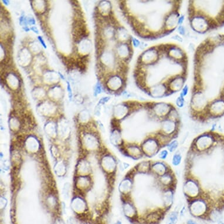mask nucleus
<instances>
[{"mask_svg":"<svg viewBox=\"0 0 224 224\" xmlns=\"http://www.w3.org/2000/svg\"><path fill=\"white\" fill-rule=\"evenodd\" d=\"M142 147L144 155L148 157H152L157 154L162 146L157 137H150L144 140L142 144Z\"/></svg>","mask_w":224,"mask_h":224,"instance_id":"obj_1","label":"nucleus"},{"mask_svg":"<svg viewBox=\"0 0 224 224\" xmlns=\"http://www.w3.org/2000/svg\"><path fill=\"white\" fill-rule=\"evenodd\" d=\"M177 122L171 119L166 120L162 122V131L165 135L169 136L174 134L176 131Z\"/></svg>","mask_w":224,"mask_h":224,"instance_id":"obj_2","label":"nucleus"},{"mask_svg":"<svg viewBox=\"0 0 224 224\" xmlns=\"http://www.w3.org/2000/svg\"><path fill=\"white\" fill-rule=\"evenodd\" d=\"M195 96H197V99L193 98L192 99V104L194 108L198 109L200 108L202 109L204 106H206L207 100L202 93H201V94L198 93L197 95H195Z\"/></svg>","mask_w":224,"mask_h":224,"instance_id":"obj_3","label":"nucleus"},{"mask_svg":"<svg viewBox=\"0 0 224 224\" xmlns=\"http://www.w3.org/2000/svg\"><path fill=\"white\" fill-rule=\"evenodd\" d=\"M153 110L159 117H162L165 114L168 115L170 113V108L168 107V105L162 103L156 104V105L153 107Z\"/></svg>","mask_w":224,"mask_h":224,"instance_id":"obj_4","label":"nucleus"},{"mask_svg":"<svg viewBox=\"0 0 224 224\" xmlns=\"http://www.w3.org/2000/svg\"><path fill=\"white\" fill-rule=\"evenodd\" d=\"M178 16V15L177 14V13H172L168 16L165 22L166 26L168 29L174 28V27L176 25Z\"/></svg>","mask_w":224,"mask_h":224,"instance_id":"obj_5","label":"nucleus"},{"mask_svg":"<svg viewBox=\"0 0 224 224\" xmlns=\"http://www.w3.org/2000/svg\"><path fill=\"white\" fill-rule=\"evenodd\" d=\"M144 60L145 61H147L149 62H153L152 59H154L157 58V53L156 50H148L147 52L144 53Z\"/></svg>","mask_w":224,"mask_h":224,"instance_id":"obj_6","label":"nucleus"},{"mask_svg":"<svg viewBox=\"0 0 224 224\" xmlns=\"http://www.w3.org/2000/svg\"><path fill=\"white\" fill-rule=\"evenodd\" d=\"M165 92V88L163 85H157V86H155L153 88V89H151V93L153 95V96L155 97H160L161 96L160 94L161 92Z\"/></svg>","mask_w":224,"mask_h":224,"instance_id":"obj_7","label":"nucleus"},{"mask_svg":"<svg viewBox=\"0 0 224 224\" xmlns=\"http://www.w3.org/2000/svg\"><path fill=\"white\" fill-rule=\"evenodd\" d=\"M182 160V156L179 153V151H178L173 156L172 164L174 166H178L180 164Z\"/></svg>","mask_w":224,"mask_h":224,"instance_id":"obj_8","label":"nucleus"},{"mask_svg":"<svg viewBox=\"0 0 224 224\" xmlns=\"http://www.w3.org/2000/svg\"><path fill=\"white\" fill-rule=\"evenodd\" d=\"M169 223L168 224H176L178 221V212L176 211H173L170 215L169 218Z\"/></svg>","mask_w":224,"mask_h":224,"instance_id":"obj_9","label":"nucleus"},{"mask_svg":"<svg viewBox=\"0 0 224 224\" xmlns=\"http://www.w3.org/2000/svg\"><path fill=\"white\" fill-rule=\"evenodd\" d=\"M178 146V142L177 140H173L171 143L167 145V148L168 150L170 152L173 153L176 150Z\"/></svg>","mask_w":224,"mask_h":224,"instance_id":"obj_10","label":"nucleus"},{"mask_svg":"<svg viewBox=\"0 0 224 224\" xmlns=\"http://www.w3.org/2000/svg\"><path fill=\"white\" fill-rule=\"evenodd\" d=\"M168 154V151L166 150H162V151H160L159 157V158L161 159L164 160V159H165L167 158Z\"/></svg>","mask_w":224,"mask_h":224,"instance_id":"obj_11","label":"nucleus"},{"mask_svg":"<svg viewBox=\"0 0 224 224\" xmlns=\"http://www.w3.org/2000/svg\"><path fill=\"white\" fill-rule=\"evenodd\" d=\"M176 103L177 106L179 108H182L183 106V105H184V99L182 97H179L177 99Z\"/></svg>","mask_w":224,"mask_h":224,"instance_id":"obj_12","label":"nucleus"},{"mask_svg":"<svg viewBox=\"0 0 224 224\" xmlns=\"http://www.w3.org/2000/svg\"><path fill=\"white\" fill-rule=\"evenodd\" d=\"M187 92H188V86H185V88L182 89V92H181V97H182L183 96H185V95L187 94Z\"/></svg>","mask_w":224,"mask_h":224,"instance_id":"obj_13","label":"nucleus"},{"mask_svg":"<svg viewBox=\"0 0 224 224\" xmlns=\"http://www.w3.org/2000/svg\"><path fill=\"white\" fill-rule=\"evenodd\" d=\"M77 66L79 67L81 70H84L85 69V65L82 61H78L77 62Z\"/></svg>","mask_w":224,"mask_h":224,"instance_id":"obj_14","label":"nucleus"},{"mask_svg":"<svg viewBox=\"0 0 224 224\" xmlns=\"http://www.w3.org/2000/svg\"><path fill=\"white\" fill-rule=\"evenodd\" d=\"M171 38L173 39H175L176 41H178L179 42H182V41H183V39L182 38V37H181L180 36L177 35H174Z\"/></svg>","mask_w":224,"mask_h":224,"instance_id":"obj_15","label":"nucleus"},{"mask_svg":"<svg viewBox=\"0 0 224 224\" xmlns=\"http://www.w3.org/2000/svg\"><path fill=\"white\" fill-rule=\"evenodd\" d=\"M178 30L179 32L180 33V34H181V35H184L185 34V29H184V28L182 26L179 27L178 28Z\"/></svg>","mask_w":224,"mask_h":224,"instance_id":"obj_16","label":"nucleus"},{"mask_svg":"<svg viewBox=\"0 0 224 224\" xmlns=\"http://www.w3.org/2000/svg\"><path fill=\"white\" fill-rule=\"evenodd\" d=\"M133 44H134V45L136 47H138V46L139 45V44H140V42H139L138 40H137L136 39L133 38Z\"/></svg>","mask_w":224,"mask_h":224,"instance_id":"obj_17","label":"nucleus"},{"mask_svg":"<svg viewBox=\"0 0 224 224\" xmlns=\"http://www.w3.org/2000/svg\"><path fill=\"white\" fill-rule=\"evenodd\" d=\"M38 39H39V41H40V42H41V43L42 44V45L44 46V47L45 48H47V47H46V45H45V43H44V41H43V39L40 37V36H39L38 37Z\"/></svg>","mask_w":224,"mask_h":224,"instance_id":"obj_18","label":"nucleus"},{"mask_svg":"<svg viewBox=\"0 0 224 224\" xmlns=\"http://www.w3.org/2000/svg\"><path fill=\"white\" fill-rule=\"evenodd\" d=\"M184 19V16H181V17L179 18V24H181V23H182Z\"/></svg>","mask_w":224,"mask_h":224,"instance_id":"obj_19","label":"nucleus"},{"mask_svg":"<svg viewBox=\"0 0 224 224\" xmlns=\"http://www.w3.org/2000/svg\"><path fill=\"white\" fill-rule=\"evenodd\" d=\"M67 88H68V90H69V92H70V97H71V96H72V92H71V89H70V85H69V83H67Z\"/></svg>","mask_w":224,"mask_h":224,"instance_id":"obj_20","label":"nucleus"},{"mask_svg":"<svg viewBox=\"0 0 224 224\" xmlns=\"http://www.w3.org/2000/svg\"><path fill=\"white\" fill-rule=\"evenodd\" d=\"M187 224H197L195 221H192V220H189V221H188V222H187Z\"/></svg>","mask_w":224,"mask_h":224,"instance_id":"obj_21","label":"nucleus"},{"mask_svg":"<svg viewBox=\"0 0 224 224\" xmlns=\"http://www.w3.org/2000/svg\"><path fill=\"white\" fill-rule=\"evenodd\" d=\"M31 30H33L34 32H35V33H38V30H35V28L34 27H32V28H31Z\"/></svg>","mask_w":224,"mask_h":224,"instance_id":"obj_22","label":"nucleus"},{"mask_svg":"<svg viewBox=\"0 0 224 224\" xmlns=\"http://www.w3.org/2000/svg\"><path fill=\"white\" fill-rule=\"evenodd\" d=\"M217 224H224V223L222 220H220L217 223Z\"/></svg>","mask_w":224,"mask_h":224,"instance_id":"obj_23","label":"nucleus"},{"mask_svg":"<svg viewBox=\"0 0 224 224\" xmlns=\"http://www.w3.org/2000/svg\"><path fill=\"white\" fill-rule=\"evenodd\" d=\"M116 224H122V223L120 222V221H117V222L116 223Z\"/></svg>","mask_w":224,"mask_h":224,"instance_id":"obj_24","label":"nucleus"},{"mask_svg":"<svg viewBox=\"0 0 224 224\" xmlns=\"http://www.w3.org/2000/svg\"><path fill=\"white\" fill-rule=\"evenodd\" d=\"M218 80H219V81H220V80H221V82H224V79H220V78H219V79H218Z\"/></svg>","mask_w":224,"mask_h":224,"instance_id":"obj_25","label":"nucleus"},{"mask_svg":"<svg viewBox=\"0 0 224 224\" xmlns=\"http://www.w3.org/2000/svg\"></svg>","mask_w":224,"mask_h":224,"instance_id":"obj_26","label":"nucleus"}]
</instances>
